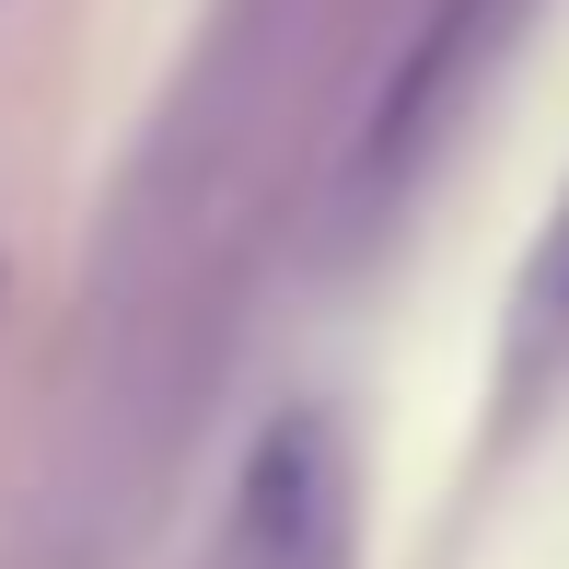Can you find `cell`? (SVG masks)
Segmentation results:
<instances>
[{
    "mask_svg": "<svg viewBox=\"0 0 569 569\" xmlns=\"http://www.w3.org/2000/svg\"><path fill=\"white\" fill-rule=\"evenodd\" d=\"M244 547L268 569H315L326 547H338V453H326V419H279L268 442H256Z\"/></svg>",
    "mask_w": 569,
    "mask_h": 569,
    "instance_id": "6da1fadb",
    "label": "cell"
}]
</instances>
